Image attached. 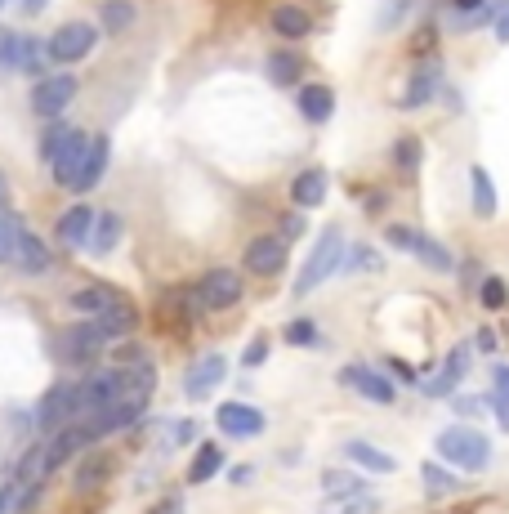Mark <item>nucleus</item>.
<instances>
[{"label":"nucleus","mask_w":509,"mask_h":514,"mask_svg":"<svg viewBox=\"0 0 509 514\" xmlns=\"http://www.w3.org/2000/svg\"><path fill=\"white\" fill-rule=\"evenodd\" d=\"M268 23H273V32L286 36V41H300V36L313 32V18L304 14L300 5H277L273 14H268Z\"/></svg>","instance_id":"20"},{"label":"nucleus","mask_w":509,"mask_h":514,"mask_svg":"<svg viewBox=\"0 0 509 514\" xmlns=\"http://www.w3.org/2000/svg\"><path fill=\"white\" fill-rule=\"evenodd\" d=\"M322 492H326V497H362V492H367V483H362L353 470H326L322 474Z\"/></svg>","instance_id":"28"},{"label":"nucleus","mask_w":509,"mask_h":514,"mask_svg":"<svg viewBox=\"0 0 509 514\" xmlns=\"http://www.w3.org/2000/svg\"><path fill=\"white\" fill-rule=\"evenodd\" d=\"M492 394H509V367H492Z\"/></svg>","instance_id":"46"},{"label":"nucleus","mask_w":509,"mask_h":514,"mask_svg":"<svg viewBox=\"0 0 509 514\" xmlns=\"http://www.w3.org/2000/svg\"><path fill=\"white\" fill-rule=\"evenodd\" d=\"M67 135H72V126H63V121H54V126L45 130V139H41V157H45V161H54V157H59V148L67 144Z\"/></svg>","instance_id":"38"},{"label":"nucleus","mask_w":509,"mask_h":514,"mask_svg":"<svg viewBox=\"0 0 509 514\" xmlns=\"http://www.w3.org/2000/svg\"><path fill=\"white\" fill-rule=\"evenodd\" d=\"M117 242H121V220H117V215H94L90 242H85V246H90L94 255H108Z\"/></svg>","instance_id":"26"},{"label":"nucleus","mask_w":509,"mask_h":514,"mask_svg":"<svg viewBox=\"0 0 509 514\" xmlns=\"http://www.w3.org/2000/svg\"><path fill=\"white\" fill-rule=\"evenodd\" d=\"M295 103H300L304 121H313V126H326V121L335 117V94L326 90V85H300Z\"/></svg>","instance_id":"15"},{"label":"nucleus","mask_w":509,"mask_h":514,"mask_svg":"<svg viewBox=\"0 0 509 514\" xmlns=\"http://www.w3.org/2000/svg\"><path fill=\"white\" fill-rule=\"evenodd\" d=\"M469 349H478V354H496V349H501V336H496L492 327H478L474 340H469Z\"/></svg>","instance_id":"41"},{"label":"nucleus","mask_w":509,"mask_h":514,"mask_svg":"<svg viewBox=\"0 0 509 514\" xmlns=\"http://www.w3.org/2000/svg\"><path fill=\"white\" fill-rule=\"evenodd\" d=\"M23 233L27 228L14 220L9 211H0V264H14V251H18V242H23Z\"/></svg>","instance_id":"31"},{"label":"nucleus","mask_w":509,"mask_h":514,"mask_svg":"<svg viewBox=\"0 0 509 514\" xmlns=\"http://www.w3.org/2000/svg\"><path fill=\"white\" fill-rule=\"evenodd\" d=\"M130 23H134L130 0H108V5H103V27H108V32H126Z\"/></svg>","instance_id":"35"},{"label":"nucleus","mask_w":509,"mask_h":514,"mask_svg":"<svg viewBox=\"0 0 509 514\" xmlns=\"http://www.w3.org/2000/svg\"><path fill=\"white\" fill-rule=\"evenodd\" d=\"M416 9V0H389V5L380 9V32H393V27H402V18Z\"/></svg>","instance_id":"37"},{"label":"nucleus","mask_w":509,"mask_h":514,"mask_svg":"<svg viewBox=\"0 0 509 514\" xmlns=\"http://www.w3.org/2000/svg\"><path fill=\"white\" fill-rule=\"evenodd\" d=\"M5 206H9V184L0 179V211H5Z\"/></svg>","instance_id":"52"},{"label":"nucleus","mask_w":509,"mask_h":514,"mask_svg":"<svg viewBox=\"0 0 509 514\" xmlns=\"http://www.w3.org/2000/svg\"><path fill=\"white\" fill-rule=\"evenodd\" d=\"M389 367H393V376H402V385H420V380H416V367H411V363H402V358H389Z\"/></svg>","instance_id":"45"},{"label":"nucleus","mask_w":509,"mask_h":514,"mask_svg":"<svg viewBox=\"0 0 509 514\" xmlns=\"http://www.w3.org/2000/svg\"><path fill=\"white\" fill-rule=\"evenodd\" d=\"M45 5V0H23V9H27V14H36V9H41Z\"/></svg>","instance_id":"53"},{"label":"nucleus","mask_w":509,"mask_h":514,"mask_svg":"<svg viewBox=\"0 0 509 514\" xmlns=\"http://www.w3.org/2000/svg\"><path fill=\"white\" fill-rule=\"evenodd\" d=\"M469 197H474V215L478 220H492L496 215V184L483 166H469Z\"/></svg>","instance_id":"22"},{"label":"nucleus","mask_w":509,"mask_h":514,"mask_svg":"<svg viewBox=\"0 0 509 514\" xmlns=\"http://www.w3.org/2000/svg\"><path fill=\"white\" fill-rule=\"evenodd\" d=\"M469 358H474V349H469V345H456V349H451V354H447V363L434 371V380H425V385H420V389H425L429 398H451V394H456V389H460V380H465Z\"/></svg>","instance_id":"11"},{"label":"nucleus","mask_w":509,"mask_h":514,"mask_svg":"<svg viewBox=\"0 0 509 514\" xmlns=\"http://www.w3.org/2000/svg\"><path fill=\"white\" fill-rule=\"evenodd\" d=\"M219 470H224V447H219V443H201L197 456H192V465H188V483H210Z\"/></svg>","instance_id":"24"},{"label":"nucleus","mask_w":509,"mask_h":514,"mask_svg":"<svg viewBox=\"0 0 509 514\" xmlns=\"http://www.w3.org/2000/svg\"><path fill=\"white\" fill-rule=\"evenodd\" d=\"M496 41H505V45H509V0L501 5V14H496Z\"/></svg>","instance_id":"47"},{"label":"nucleus","mask_w":509,"mask_h":514,"mask_svg":"<svg viewBox=\"0 0 509 514\" xmlns=\"http://www.w3.org/2000/svg\"><path fill=\"white\" fill-rule=\"evenodd\" d=\"M291 202L295 211H313L326 202V170H300L291 184Z\"/></svg>","instance_id":"16"},{"label":"nucleus","mask_w":509,"mask_h":514,"mask_svg":"<svg viewBox=\"0 0 509 514\" xmlns=\"http://www.w3.org/2000/svg\"><path fill=\"white\" fill-rule=\"evenodd\" d=\"M420 157H425V148H420L416 135H407V139H398V144H393V166H398V175H407V179L416 175Z\"/></svg>","instance_id":"30"},{"label":"nucleus","mask_w":509,"mask_h":514,"mask_svg":"<svg viewBox=\"0 0 509 514\" xmlns=\"http://www.w3.org/2000/svg\"><path fill=\"white\" fill-rule=\"evenodd\" d=\"M76 99V76H45V81H36V90H32V112L36 117H45V121H54L59 112H67V103Z\"/></svg>","instance_id":"7"},{"label":"nucleus","mask_w":509,"mask_h":514,"mask_svg":"<svg viewBox=\"0 0 509 514\" xmlns=\"http://www.w3.org/2000/svg\"><path fill=\"white\" fill-rule=\"evenodd\" d=\"M286 340H291L295 349H322V331L313 327L309 318H295V322H286Z\"/></svg>","instance_id":"34"},{"label":"nucleus","mask_w":509,"mask_h":514,"mask_svg":"<svg viewBox=\"0 0 509 514\" xmlns=\"http://www.w3.org/2000/svg\"><path fill=\"white\" fill-rule=\"evenodd\" d=\"M344 269L349 273H384V255L376 246H353L349 260H344Z\"/></svg>","instance_id":"33"},{"label":"nucleus","mask_w":509,"mask_h":514,"mask_svg":"<svg viewBox=\"0 0 509 514\" xmlns=\"http://www.w3.org/2000/svg\"><path fill=\"white\" fill-rule=\"evenodd\" d=\"M380 506H376V497H326V506H322V514H376Z\"/></svg>","instance_id":"32"},{"label":"nucleus","mask_w":509,"mask_h":514,"mask_svg":"<svg viewBox=\"0 0 509 514\" xmlns=\"http://www.w3.org/2000/svg\"><path fill=\"white\" fill-rule=\"evenodd\" d=\"M420 483H425L429 497H447V492H456V488H460L456 474H451L443 461H425V465H420Z\"/></svg>","instance_id":"27"},{"label":"nucleus","mask_w":509,"mask_h":514,"mask_svg":"<svg viewBox=\"0 0 509 514\" xmlns=\"http://www.w3.org/2000/svg\"><path fill=\"white\" fill-rule=\"evenodd\" d=\"M85 152H90V135H85V130H72L67 144L59 148V157L50 161L54 179H59L63 188H76V179H81V170H85Z\"/></svg>","instance_id":"14"},{"label":"nucleus","mask_w":509,"mask_h":514,"mask_svg":"<svg viewBox=\"0 0 509 514\" xmlns=\"http://www.w3.org/2000/svg\"><path fill=\"white\" fill-rule=\"evenodd\" d=\"M277 237H282V242H291V237H304V215H300V211L286 215V220H282V233H277Z\"/></svg>","instance_id":"43"},{"label":"nucleus","mask_w":509,"mask_h":514,"mask_svg":"<svg viewBox=\"0 0 509 514\" xmlns=\"http://www.w3.org/2000/svg\"><path fill=\"white\" fill-rule=\"evenodd\" d=\"M152 514H179V506H175V501H166V506H161V510H152Z\"/></svg>","instance_id":"54"},{"label":"nucleus","mask_w":509,"mask_h":514,"mask_svg":"<svg viewBox=\"0 0 509 514\" xmlns=\"http://www.w3.org/2000/svg\"><path fill=\"white\" fill-rule=\"evenodd\" d=\"M215 421H219V430L228 434V439H255V434H264V412L251 403H224L215 412Z\"/></svg>","instance_id":"12"},{"label":"nucleus","mask_w":509,"mask_h":514,"mask_svg":"<svg viewBox=\"0 0 509 514\" xmlns=\"http://www.w3.org/2000/svg\"><path fill=\"white\" fill-rule=\"evenodd\" d=\"M264 68H268V81H273V85H300V68H304V63L295 59V54H268Z\"/></svg>","instance_id":"29"},{"label":"nucleus","mask_w":509,"mask_h":514,"mask_svg":"<svg viewBox=\"0 0 509 514\" xmlns=\"http://www.w3.org/2000/svg\"><path fill=\"white\" fill-rule=\"evenodd\" d=\"M36 421H41V430H59V425L76 421V380H63V385H54L50 394L41 398Z\"/></svg>","instance_id":"9"},{"label":"nucleus","mask_w":509,"mask_h":514,"mask_svg":"<svg viewBox=\"0 0 509 514\" xmlns=\"http://www.w3.org/2000/svg\"><path fill=\"white\" fill-rule=\"evenodd\" d=\"M344 456H349L353 465H362V470H371V474H393L398 470V461H393L389 452H380L376 443H367V439H349L344 443Z\"/></svg>","instance_id":"18"},{"label":"nucleus","mask_w":509,"mask_h":514,"mask_svg":"<svg viewBox=\"0 0 509 514\" xmlns=\"http://www.w3.org/2000/svg\"><path fill=\"white\" fill-rule=\"evenodd\" d=\"M103 345H108V336H103L99 322H76V327L63 331V358L67 363H90V358L103 354Z\"/></svg>","instance_id":"8"},{"label":"nucleus","mask_w":509,"mask_h":514,"mask_svg":"<svg viewBox=\"0 0 509 514\" xmlns=\"http://www.w3.org/2000/svg\"><path fill=\"white\" fill-rule=\"evenodd\" d=\"M487 403L496 407V421H501V430L509 434V394H492V398H487Z\"/></svg>","instance_id":"44"},{"label":"nucleus","mask_w":509,"mask_h":514,"mask_svg":"<svg viewBox=\"0 0 509 514\" xmlns=\"http://www.w3.org/2000/svg\"><path fill=\"white\" fill-rule=\"evenodd\" d=\"M411 255H416L425 269H434V273H451L456 269V260H451V251L438 237H429V233H416V242H411Z\"/></svg>","instance_id":"21"},{"label":"nucleus","mask_w":509,"mask_h":514,"mask_svg":"<svg viewBox=\"0 0 509 514\" xmlns=\"http://www.w3.org/2000/svg\"><path fill=\"white\" fill-rule=\"evenodd\" d=\"M438 456H443V465H456V470H487L492 465V439H487L483 430H474V425H447L443 434L434 439Z\"/></svg>","instance_id":"1"},{"label":"nucleus","mask_w":509,"mask_h":514,"mask_svg":"<svg viewBox=\"0 0 509 514\" xmlns=\"http://www.w3.org/2000/svg\"><path fill=\"white\" fill-rule=\"evenodd\" d=\"M0 5H5V0H0Z\"/></svg>","instance_id":"56"},{"label":"nucleus","mask_w":509,"mask_h":514,"mask_svg":"<svg viewBox=\"0 0 509 514\" xmlns=\"http://www.w3.org/2000/svg\"><path fill=\"white\" fill-rule=\"evenodd\" d=\"M505 300H509V291H505L501 278H483V282H478V304H483V309H505Z\"/></svg>","instance_id":"36"},{"label":"nucleus","mask_w":509,"mask_h":514,"mask_svg":"<svg viewBox=\"0 0 509 514\" xmlns=\"http://www.w3.org/2000/svg\"><path fill=\"white\" fill-rule=\"evenodd\" d=\"M94 41H99V32H94V23H63L59 32L50 36V63H81L85 54L94 50Z\"/></svg>","instance_id":"5"},{"label":"nucleus","mask_w":509,"mask_h":514,"mask_svg":"<svg viewBox=\"0 0 509 514\" xmlns=\"http://www.w3.org/2000/svg\"><path fill=\"white\" fill-rule=\"evenodd\" d=\"M443 59L438 54H429V59H420V68L411 72V81H407V94L398 99V108H407V112H416V108H425V103H434L438 94H443Z\"/></svg>","instance_id":"3"},{"label":"nucleus","mask_w":509,"mask_h":514,"mask_svg":"<svg viewBox=\"0 0 509 514\" xmlns=\"http://www.w3.org/2000/svg\"><path fill=\"white\" fill-rule=\"evenodd\" d=\"M18 63V36L9 27H0V72H9Z\"/></svg>","instance_id":"39"},{"label":"nucleus","mask_w":509,"mask_h":514,"mask_svg":"<svg viewBox=\"0 0 509 514\" xmlns=\"http://www.w3.org/2000/svg\"><path fill=\"white\" fill-rule=\"evenodd\" d=\"M251 474H255V470H251V465H237V470H233V474H228V479H233V483H251Z\"/></svg>","instance_id":"50"},{"label":"nucleus","mask_w":509,"mask_h":514,"mask_svg":"<svg viewBox=\"0 0 509 514\" xmlns=\"http://www.w3.org/2000/svg\"><path fill=\"white\" fill-rule=\"evenodd\" d=\"M487 0H451V9H456V14H474V9H483Z\"/></svg>","instance_id":"48"},{"label":"nucleus","mask_w":509,"mask_h":514,"mask_svg":"<svg viewBox=\"0 0 509 514\" xmlns=\"http://www.w3.org/2000/svg\"><path fill=\"white\" fill-rule=\"evenodd\" d=\"M340 380L353 389V394H362L367 403H376V407H389L393 398H398V385H393L384 371L367 367V363H349V367L340 371Z\"/></svg>","instance_id":"4"},{"label":"nucleus","mask_w":509,"mask_h":514,"mask_svg":"<svg viewBox=\"0 0 509 514\" xmlns=\"http://www.w3.org/2000/svg\"><path fill=\"white\" fill-rule=\"evenodd\" d=\"M259 363H268V336L251 340V349L242 354V367H259Z\"/></svg>","instance_id":"42"},{"label":"nucleus","mask_w":509,"mask_h":514,"mask_svg":"<svg viewBox=\"0 0 509 514\" xmlns=\"http://www.w3.org/2000/svg\"><path fill=\"white\" fill-rule=\"evenodd\" d=\"M67 304H72L76 313H85V318H103V313H108V309H117V304H126V295H121V291H112V287H85V291H76Z\"/></svg>","instance_id":"17"},{"label":"nucleus","mask_w":509,"mask_h":514,"mask_svg":"<svg viewBox=\"0 0 509 514\" xmlns=\"http://www.w3.org/2000/svg\"><path fill=\"white\" fill-rule=\"evenodd\" d=\"M344 255H349V242H344V233L340 228H326V233L318 237V246H313V255H309V264L300 269V278H295V300L300 295H313L322 287V282H331L335 273L344 269Z\"/></svg>","instance_id":"2"},{"label":"nucleus","mask_w":509,"mask_h":514,"mask_svg":"<svg viewBox=\"0 0 509 514\" xmlns=\"http://www.w3.org/2000/svg\"><path fill=\"white\" fill-rule=\"evenodd\" d=\"M286 269V242L277 233L268 237H255L246 246V273H259V278H273V273Z\"/></svg>","instance_id":"13"},{"label":"nucleus","mask_w":509,"mask_h":514,"mask_svg":"<svg viewBox=\"0 0 509 514\" xmlns=\"http://www.w3.org/2000/svg\"><path fill=\"white\" fill-rule=\"evenodd\" d=\"M242 300V273L233 269H210L206 278L197 282V304L201 309H233V304Z\"/></svg>","instance_id":"6"},{"label":"nucleus","mask_w":509,"mask_h":514,"mask_svg":"<svg viewBox=\"0 0 509 514\" xmlns=\"http://www.w3.org/2000/svg\"><path fill=\"white\" fill-rule=\"evenodd\" d=\"M9 506V488H0V510H5Z\"/></svg>","instance_id":"55"},{"label":"nucleus","mask_w":509,"mask_h":514,"mask_svg":"<svg viewBox=\"0 0 509 514\" xmlns=\"http://www.w3.org/2000/svg\"><path fill=\"white\" fill-rule=\"evenodd\" d=\"M175 439H179V443H188V439H197V425H179V430H175Z\"/></svg>","instance_id":"51"},{"label":"nucleus","mask_w":509,"mask_h":514,"mask_svg":"<svg viewBox=\"0 0 509 514\" xmlns=\"http://www.w3.org/2000/svg\"><path fill=\"white\" fill-rule=\"evenodd\" d=\"M108 135H90V152H85V170L81 179H76V193H85V188H94L103 179V170H108Z\"/></svg>","instance_id":"23"},{"label":"nucleus","mask_w":509,"mask_h":514,"mask_svg":"<svg viewBox=\"0 0 509 514\" xmlns=\"http://www.w3.org/2000/svg\"><path fill=\"white\" fill-rule=\"evenodd\" d=\"M362 206H367V215H380V211H384V206H389V202H384V193H371V197H367V202H362Z\"/></svg>","instance_id":"49"},{"label":"nucleus","mask_w":509,"mask_h":514,"mask_svg":"<svg viewBox=\"0 0 509 514\" xmlns=\"http://www.w3.org/2000/svg\"><path fill=\"white\" fill-rule=\"evenodd\" d=\"M90 228H94V211H90V206H72V211L54 224V237H59L63 246H85V242H90Z\"/></svg>","instance_id":"19"},{"label":"nucleus","mask_w":509,"mask_h":514,"mask_svg":"<svg viewBox=\"0 0 509 514\" xmlns=\"http://www.w3.org/2000/svg\"><path fill=\"white\" fill-rule=\"evenodd\" d=\"M224 376H228V363H224V354H206V358H197V363L188 367V376H184V394L197 403V398H210L219 385H224Z\"/></svg>","instance_id":"10"},{"label":"nucleus","mask_w":509,"mask_h":514,"mask_svg":"<svg viewBox=\"0 0 509 514\" xmlns=\"http://www.w3.org/2000/svg\"><path fill=\"white\" fill-rule=\"evenodd\" d=\"M451 407H456V416H483L487 398H474V394H451Z\"/></svg>","instance_id":"40"},{"label":"nucleus","mask_w":509,"mask_h":514,"mask_svg":"<svg viewBox=\"0 0 509 514\" xmlns=\"http://www.w3.org/2000/svg\"><path fill=\"white\" fill-rule=\"evenodd\" d=\"M18 72H27V76H41L45 81V68H50V50H45L36 36H18V63H14Z\"/></svg>","instance_id":"25"}]
</instances>
